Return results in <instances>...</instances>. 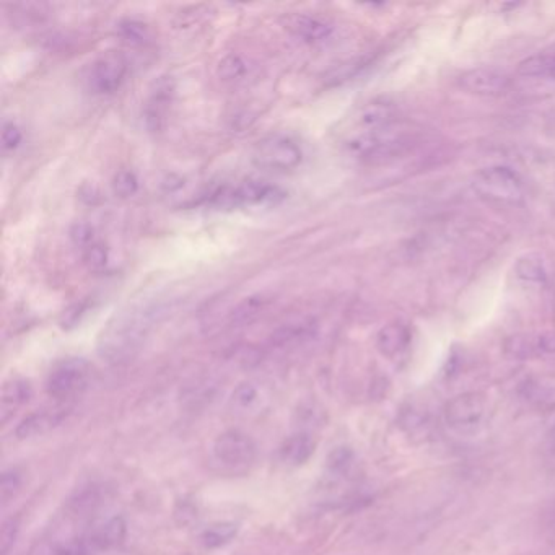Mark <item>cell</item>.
I'll return each instance as SVG.
<instances>
[{"label": "cell", "mask_w": 555, "mask_h": 555, "mask_svg": "<svg viewBox=\"0 0 555 555\" xmlns=\"http://www.w3.org/2000/svg\"><path fill=\"white\" fill-rule=\"evenodd\" d=\"M160 308L157 306H132L114 316L100 337V354L111 363L126 362L137 354L149 333Z\"/></svg>", "instance_id": "6da1fadb"}, {"label": "cell", "mask_w": 555, "mask_h": 555, "mask_svg": "<svg viewBox=\"0 0 555 555\" xmlns=\"http://www.w3.org/2000/svg\"><path fill=\"white\" fill-rule=\"evenodd\" d=\"M477 196L499 204H520L525 199V181L508 167H490L477 173L472 181Z\"/></svg>", "instance_id": "7a4b0ae2"}, {"label": "cell", "mask_w": 555, "mask_h": 555, "mask_svg": "<svg viewBox=\"0 0 555 555\" xmlns=\"http://www.w3.org/2000/svg\"><path fill=\"white\" fill-rule=\"evenodd\" d=\"M253 162L271 171H292L303 162V150L297 140L285 134H271L254 147Z\"/></svg>", "instance_id": "3957f363"}, {"label": "cell", "mask_w": 555, "mask_h": 555, "mask_svg": "<svg viewBox=\"0 0 555 555\" xmlns=\"http://www.w3.org/2000/svg\"><path fill=\"white\" fill-rule=\"evenodd\" d=\"M406 144L403 134L389 131L388 126H386L381 127V129H373V131H365L359 136L352 137L347 142V149L355 157L376 162V160H385V158L398 155V153L403 152Z\"/></svg>", "instance_id": "277c9868"}, {"label": "cell", "mask_w": 555, "mask_h": 555, "mask_svg": "<svg viewBox=\"0 0 555 555\" xmlns=\"http://www.w3.org/2000/svg\"><path fill=\"white\" fill-rule=\"evenodd\" d=\"M90 381V365L84 359H67L49 373L46 389L51 398L69 401L84 393Z\"/></svg>", "instance_id": "5b68a950"}, {"label": "cell", "mask_w": 555, "mask_h": 555, "mask_svg": "<svg viewBox=\"0 0 555 555\" xmlns=\"http://www.w3.org/2000/svg\"><path fill=\"white\" fill-rule=\"evenodd\" d=\"M214 456L225 468L248 469L256 459V445L250 435L240 430H228L215 440Z\"/></svg>", "instance_id": "8992f818"}, {"label": "cell", "mask_w": 555, "mask_h": 555, "mask_svg": "<svg viewBox=\"0 0 555 555\" xmlns=\"http://www.w3.org/2000/svg\"><path fill=\"white\" fill-rule=\"evenodd\" d=\"M127 70H129V64L123 54H103L88 70V87L97 95H111L118 92L126 80Z\"/></svg>", "instance_id": "52a82bcc"}, {"label": "cell", "mask_w": 555, "mask_h": 555, "mask_svg": "<svg viewBox=\"0 0 555 555\" xmlns=\"http://www.w3.org/2000/svg\"><path fill=\"white\" fill-rule=\"evenodd\" d=\"M486 411L487 404L482 396L476 393L461 394L446 404V424L458 432H472L482 424Z\"/></svg>", "instance_id": "ba28073f"}, {"label": "cell", "mask_w": 555, "mask_h": 555, "mask_svg": "<svg viewBox=\"0 0 555 555\" xmlns=\"http://www.w3.org/2000/svg\"><path fill=\"white\" fill-rule=\"evenodd\" d=\"M459 87L464 92L477 95V97H500L508 92L512 80L507 74L492 67H477V69L464 72L458 80Z\"/></svg>", "instance_id": "9c48e42d"}, {"label": "cell", "mask_w": 555, "mask_h": 555, "mask_svg": "<svg viewBox=\"0 0 555 555\" xmlns=\"http://www.w3.org/2000/svg\"><path fill=\"white\" fill-rule=\"evenodd\" d=\"M503 352L510 359L528 360L555 355V331L541 334H516L503 342Z\"/></svg>", "instance_id": "30bf717a"}, {"label": "cell", "mask_w": 555, "mask_h": 555, "mask_svg": "<svg viewBox=\"0 0 555 555\" xmlns=\"http://www.w3.org/2000/svg\"><path fill=\"white\" fill-rule=\"evenodd\" d=\"M84 538L93 554H110L123 546L126 539V523L121 516H113L93 526Z\"/></svg>", "instance_id": "8fae6325"}, {"label": "cell", "mask_w": 555, "mask_h": 555, "mask_svg": "<svg viewBox=\"0 0 555 555\" xmlns=\"http://www.w3.org/2000/svg\"><path fill=\"white\" fill-rule=\"evenodd\" d=\"M225 197L236 206H258V204H266V202H276L277 199L284 197V193L276 186L264 183V181L248 180L225 194Z\"/></svg>", "instance_id": "7c38bea8"}, {"label": "cell", "mask_w": 555, "mask_h": 555, "mask_svg": "<svg viewBox=\"0 0 555 555\" xmlns=\"http://www.w3.org/2000/svg\"><path fill=\"white\" fill-rule=\"evenodd\" d=\"M318 334V324L313 320H297L282 324L271 336V344L277 349H293L311 341Z\"/></svg>", "instance_id": "4fadbf2b"}, {"label": "cell", "mask_w": 555, "mask_h": 555, "mask_svg": "<svg viewBox=\"0 0 555 555\" xmlns=\"http://www.w3.org/2000/svg\"><path fill=\"white\" fill-rule=\"evenodd\" d=\"M289 30L306 44H321L333 36L334 28L323 18L295 15L289 20Z\"/></svg>", "instance_id": "5bb4252c"}, {"label": "cell", "mask_w": 555, "mask_h": 555, "mask_svg": "<svg viewBox=\"0 0 555 555\" xmlns=\"http://www.w3.org/2000/svg\"><path fill=\"white\" fill-rule=\"evenodd\" d=\"M409 344H411V331L401 323L388 324L376 336V347L389 359H394L406 352Z\"/></svg>", "instance_id": "9a60e30c"}, {"label": "cell", "mask_w": 555, "mask_h": 555, "mask_svg": "<svg viewBox=\"0 0 555 555\" xmlns=\"http://www.w3.org/2000/svg\"><path fill=\"white\" fill-rule=\"evenodd\" d=\"M173 93H175V82L173 80L162 77V79L155 82V88H153L152 97H150L149 110H147V123L152 129H160L163 113L167 110V105H170Z\"/></svg>", "instance_id": "2e32d148"}, {"label": "cell", "mask_w": 555, "mask_h": 555, "mask_svg": "<svg viewBox=\"0 0 555 555\" xmlns=\"http://www.w3.org/2000/svg\"><path fill=\"white\" fill-rule=\"evenodd\" d=\"M515 274L518 279L528 284H546L549 279V266L541 254L528 253L516 261Z\"/></svg>", "instance_id": "e0dca14e"}, {"label": "cell", "mask_w": 555, "mask_h": 555, "mask_svg": "<svg viewBox=\"0 0 555 555\" xmlns=\"http://www.w3.org/2000/svg\"><path fill=\"white\" fill-rule=\"evenodd\" d=\"M313 453H315V442L306 433H297L287 438L284 445L280 446V458L284 463L292 466L305 464Z\"/></svg>", "instance_id": "ac0fdd59"}, {"label": "cell", "mask_w": 555, "mask_h": 555, "mask_svg": "<svg viewBox=\"0 0 555 555\" xmlns=\"http://www.w3.org/2000/svg\"><path fill=\"white\" fill-rule=\"evenodd\" d=\"M267 305H269V298L264 297V295H253V297L245 298L232 311L230 323H232V326H246V324L253 323L254 320H258L259 316L263 315Z\"/></svg>", "instance_id": "d6986e66"}, {"label": "cell", "mask_w": 555, "mask_h": 555, "mask_svg": "<svg viewBox=\"0 0 555 555\" xmlns=\"http://www.w3.org/2000/svg\"><path fill=\"white\" fill-rule=\"evenodd\" d=\"M232 406L236 412H256L263 406V393L254 383H241L233 391Z\"/></svg>", "instance_id": "ffe728a7"}, {"label": "cell", "mask_w": 555, "mask_h": 555, "mask_svg": "<svg viewBox=\"0 0 555 555\" xmlns=\"http://www.w3.org/2000/svg\"><path fill=\"white\" fill-rule=\"evenodd\" d=\"M61 422V417L48 414V412H41V414H33L23 420L20 427L17 429L18 438L36 437V435H43L49 429H53L54 425Z\"/></svg>", "instance_id": "44dd1931"}, {"label": "cell", "mask_w": 555, "mask_h": 555, "mask_svg": "<svg viewBox=\"0 0 555 555\" xmlns=\"http://www.w3.org/2000/svg\"><path fill=\"white\" fill-rule=\"evenodd\" d=\"M248 70H250V66L245 57L232 53L220 59L217 75L223 82H238V80L245 79Z\"/></svg>", "instance_id": "7402d4cb"}, {"label": "cell", "mask_w": 555, "mask_h": 555, "mask_svg": "<svg viewBox=\"0 0 555 555\" xmlns=\"http://www.w3.org/2000/svg\"><path fill=\"white\" fill-rule=\"evenodd\" d=\"M555 70V53L536 54V56L528 57L525 61L520 62L518 66V74L525 77H541V75H549Z\"/></svg>", "instance_id": "603a6c76"}, {"label": "cell", "mask_w": 555, "mask_h": 555, "mask_svg": "<svg viewBox=\"0 0 555 555\" xmlns=\"http://www.w3.org/2000/svg\"><path fill=\"white\" fill-rule=\"evenodd\" d=\"M236 533H238V526L233 523H219V525L209 526L202 533L201 541L207 549H217L232 541Z\"/></svg>", "instance_id": "cb8c5ba5"}, {"label": "cell", "mask_w": 555, "mask_h": 555, "mask_svg": "<svg viewBox=\"0 0 555 555\" xmlns=\"http://www.w3.org/2000/svg\"><path fill=\"white\" fill-rule=\"evenodd\" d=\"M113 193L121 199H129V197L136 196L139 193L140 181L136 173L132 170H121L114 175Z\"/></svg>", "instance_id": "d4e9b609"}, {"label": "cell", "mask_w": 555, "mask_h": 555, "mask_svg": "<svg viewBox=\"0 0 555 555\" xmlns=\"http://www.w3.org/2000/svg\"><path fill=\"white\" fill-rule=\"evenodd\" d=\"M31 396V388L27 381L15 380L4 386L2 391V406L18 407L27 403Z\"/></svg>", "instance_id": "484cf974"}, {"label": "cell", "mask_w": 555, "mask_h": 555, "mask_svg": "<svg viewBox=\"0 0 555 555\" xmlns=\"http://www.w3.org/2000/svg\"><path fill=\"white\" fill-rule=\"evenodd\" d=\"M391 110L386 105H368L360 114V123L368 127V131L388 126Z\"/></svg>", "instance_id": "4316f807"}, {"label": "cell", "mask_w": 555, "mask_h": 555, "mask_svg": "<svg viewBox=\"0 0 555 555\" xmlns=\"http://www.w3.org/2000/svg\"><path fill=\"white\" fill-rule=\"evenodd\" d=\"M118 31L121 38L131 44H144L150 38L149 27L137 20H124L119 23Z\"/></svg>", "instance_id": "83f0119b"}, {"label": "cell", "mask_w": 555, "mask_h": 555, "mask_svg": "<svg viewBox=\"0 0 555 555\" xmlns=\"http://www.w3.org/2000/svg\"><path fill=\"white\" fill-rule=\"evenodd\" d=\"M84 261L90 271H103L110 261V251L101 243H93L84 250Z\"/></svg>", "instance_id": "f1b7e54d"}, {"label": "cell", "mask_w": 555, "mask_h": 555, "mask_svg": "<svg viewBox=\"0 0 555 555\" xmlns=\"http://www.w3.org/2000/svg\"><path fill=\"white\" fill-rule=\"evenodd\" d=\"M70 240L75 246H79L82 250L88 248V246L97 243V235H95V228L87 222H75L72 227H70Z\"/></svg>", "instance_id": "f546056e"}, {"label": "cell", "mask_w": 555, "mask_h": 555, "mask_svg": "<svg viewBox=\"0 0 555 555\" xmlns=\"http://www.w3.org/2000/svg\"><path fill=\"white\" fill-rule=\"evenodd\" d=\"M23 132L15 123H4L2 127V150L15 152L22 145Z\"/></svg>", "instance_id": "4dcf8cb0"}, {"label": "cell", "mask_w": 555, "mask_h": 555, "mask_svg": "<svg viewBox=\"0 0 555 555\" xmlns=\"http://www.w3.org/2000/svg\"><path fill=\"white\" fill-rule=\"evenodd\" d=\"M18 534L17 518L5 520L2 529H0V555H9L10 549L14 547L15 539Z\"/></svg>", "instance_id": "1f68e13d"}, {"label": "cell", "mask_w": 555, "mask_h": 555, "mask_svg": "<svg viewBox=\"0 0 555 555\" xmlns=\"http://www.w3.org/2000/svg\"><path fill=\"white\" fill-rule=\"evenodd\" d=\"M18 489H20V476L18 472L5 471L4 476H2V482H0V499L2 503H9V500L17 494Z\"/></svg>", "instance_id": "d6a6232c"}, {"label": "cell", "mask_w": 555, "mask_h": 555, "mask_svg": "<svg viewBox=\"0 0 555 555\" xmlns=\"http://www.w3.org/2000/svg\"><path fill=\"white\" fill-rule=\"evenodd\" d=\"M53 555H95L92 549L88 546L87 541H85L84 536L80 539H75V541L67 542L64 546L57 547Z\"/></svg>", "instance_id": "836d02e7"}, {"label": "cell", "mask_w": 555, "mask_h": 555, "mask_svg": "<svg viewBox=\"0 0 555 555\" xmlns=\"http://www.w3.org/2000/svg\"><path fill=\"white\" fill-rule=\"evenodd\" d=\"M549 529H551L552 533H555V505L552 507L551 513H549Z\"/></svg>", "instance_id": "e575fe53"}, {"label": "cell", "mask_w": 555, "mask_h": 555, "mask_svg": "<svg viewBox=\"0 0 555 555\" xmlns=\"http://www.w3.org/2000/svg\"><path fill=\"white\" fill-rule=\"evenodd\" d=\"M549 445H551L552 450L555 451V424L552 427L551 432H549Z\"/></svg>", "instance_id": "d590c367"}, {"label": "cell", "mask_w": 555, "mask_h": 555, "mask_svg": "<svg viewBox=\"0 0 555 555\" xmlns=\"http://www.w3.org/2000/svg\"><path fill=\"white\" fill-rule=\"evenodd\" d=\"M551 77H552V79H554V80H555V70H554V72H552V75H551Z\"/></svg>", "instance_id": "8d00e7d4"}]
</instances>
